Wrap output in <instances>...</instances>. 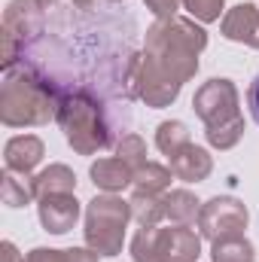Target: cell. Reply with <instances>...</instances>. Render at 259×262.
I'll return each instance as SVG.
<instances>
[{"instance_id": "1", "label": "cell", "mask_w": 259, "mask_h": 262, "mask_svg": "<svg viewBox=\"0 0 259 262\" xmlns=\"http://www.w3.org/2000/svg\"><path fill=\"white\" fill-rule=\"evenodd\" d=\"M207 46V34L189 18H159L146 31V61L174 82H186L198 70V52Z\"/></svg>"}, {"instance_id": "2", "label": "cell", "mask_w": 259, "mask_h": 262, "mask_svg": "<svg viewBox=\"0 0 259 262\" xmlns=\"http://www.w3.org/2000/svg\"><path fill=\"white\" fill-rule=\"evenodd\" d=\"M61 101L64 98H58L55 85L31 67H9L0 89V119L9 128L46 125L49 119H58Z\"/></svg>"}, {"instance_id": "3", "label": "cell", "mask_w": 259, "mask_h": 262, "mask_svg": "<svg viewBox=\"0 0 259 262\" xmlns=\"http://www.w3.org/2000/svg\"><path fill=\"white\" fill-rule=\"evenodd\" d=\"M195 113L207 125V140L220 149H232L241 134L244 119L238 113V92L229 79H207L192 98Z\"/></svg>"}, {"instance_id": "4", "label": "cell", "mask_w": 259, "mask_h": 262, "mask_svg": "<svg viewBox=\"0 0 259 262\" xmlns=\"http://www.w3.org/2000/svg\"><path fill=\"white\" fill-rule=\"evenodd\" d=\"M58 125L64 131L67 143L82 156H92V152H98V149H104L110 143L104 113H101L98 101L89 92H73L61 101Z\"/></svg>"}, {"instance_id": "5", "label": "cell", "mask_w": 259, "mask_h": 262, "mask_svg": "<svg viewBox=\"0 0 259 262\" xmlns=\"http://www.w3.org/2000/svg\"><path fill=\"white\" fill-rule=\"evenodd\" d=\"M131 220V204L113 192L98 195L85 210V244L101 256H116L125 241V226Z\"/></svg>"}, {"instance_id": "6", "label": "cell", "mask_w": 259, "mask_h": 262, "mask_svg": "<svg viewBox=\"0 0 259 262\" xmlns=\"http://www.w3.org/2000/svg\"><path fill=\"white\" fill-rule=\"evenodd\" d=\"M43 9L34 0H12L3 12V70L15 67V58L28 37L40 34Z\"/></svg>"}, {"instance_id": "7", "label": "cell", "mask_w": 259, "mask_h": 262, "mask_svg": "<svg viewBox=\"0 0 259 262\" xmlns=\"http://www.w3.org/2000/svg\"><path fill=\"white\" fill-rule=\"evenodd\" d=\"M247 220L250 213L238 198H210L198 213V229L207 241H223L244 235Z\"/></svg>"}, {"instance_id": "8", "label": "cell", "mask_w": 259, "mask_h": 262, "mask_svg": "<svg viewBox=\"0 0 259 262\" xmlns=\"http://www.w3.org/2000/svg\"><path fill=\"white\" fill-rule=\"evenodd\" d=\"M40 223L46 232L52 235H64L76 226L79 220V201L73 198V192H55V195H43L37 204Z\"/></svg>"}, {"instance_id": "9", "label": "cell", "mask_w": 259, "mask_h": 262, "mask_svg": "<svg viewBox=\"0 0 259 262\" xmlns=\"http://www.w3.org/2000/svg\"><path fill=\"white\" fill-rule=\"evenodd\" d=\"M223 34L235 43H247L259 49V6L238 3L235 9H229L223 18Z\"/></svg>"}, {"instance_id": "10", "label": "cell", "mask_w": 259, "mask_h": 262, "mask_svg": "<svg viewBox=\"0 0 259 262\" xmlns=\"http://www.w3.org/2000/svg\"><path fill=\"white\" fill-rule=\"evenodd\" d=\"M43 140L34 137V134H18V137H9L6 140V149H3V162L9 171H18V174H31L40 162H43Z\"/></svg>"}, {"instance_id": "11", "label": "cell", "mask_w": 259, "mask_h": 262, "mask_svg": "<svg viewBox=\"0 0 259 262\" xmlns=\"http://www.w3.org/2000/svg\"><path fill=\"white\" fill-rule=\"evenodd\" d=\"M168 159H171V171H174V177H180V180H186V183H198V180H204V177L210 174V168H213L210 152L201 149V146H195V143H186L183 149H177V152L168 156Z\"/></svg>"}, {"instance_id": "12", "label": "cell", "mask_w": 259, "mask_h": 262, "mask_svg": "<svg viewBox=\"0 0 259 262\" xmlns=\"http://www.w3.org/2000/svg\"><path fill=\"white\" fill-rule=\"evenodd\" d=\"M131 180H134V168L128 162H122L119 156L116 159H98L92 165V183L101 186L104 192H119Z\"/></svg>"}, {"instance_id": "13", "label": "cell", "mask_w": 259, "mask_h": 262, "mask_svg": "<svg viewBox=\"0 0 259 262\" xmlns=\"http://www.w3.org/2000/svg\"><path fill=\"white\" fill-rule=\"evenodd\" d=\"M201 253V241L189 226L165 229V262H195Z\"/></svg>"}, {"instance_id": "14", "label": "cell", "mask_w": 259, "mask_h": 262, "mask_svg": "<svg viewBox=\"0 0 259 262\" xmlns=\"http://www.w3.org/2000/svg\"><path fill=\"white\" fill-rule=\"evenodd\" d=\"M0 198L6 207H25L37 198V189H34V177L28 174H18V171H3V180H0Z\"/></svg>"}, {"instance_id": "15", "label": "cell", "mask_w": 259, "mask_h": 262, "mask_svg": "<svg viewBox=\"0 0 259 262\" xmlns=\"http://www.w3.org/2000/svg\"><path fill=\"white\" fill-rule=\"evenodd\" d=\"M73 186H76V177H73V171L67 165H49L34 177L37 198L55 195V192H73Z\"/></svg>"}, {"instance_id": "16", "label": "cell", "mask_w": 259, "mask_h": 262, "mask_svg": "<svg viewBox=\"0 0 259 262\" xmlns=\"http://www.w3.org/2000/svg\"><path fill=\"white\" fill-rule=\"evenodd\" d=\"M201 207L195 201L192 192L186 189H174V192H165V216L177 226H189L192 220H198Z\"/></svg>"}, {"instance_id": "17", "label": "cell", "mask_w": 259, "mask_h": 262, "mask_svg": "<svg viewBox=\"0 0 259 262\" xmlns=\"http://www.w3.org/2000/svg\"><path fill=\"white\" fill-rule=\"evenodd\" d=\"M128 204H131V216L140 226H159V220H165V195L134 189Z\"/></svg>"}, {"instance_id": "18", "label": "cell", "mask_w": 259, "mask_h": 262, "mask_svg": "<svg viewBox=\"0 0 259 262\" xmlns=\"http://www.w3.org/2000/svg\"><path fill=\"white\" fill-rule=\"evenodd\" d=\"M171 174L174 171H168L165 165H156V162H146V165H140V168H134V189H140V192H165L168 186H171Z\"/></svg>"}, {"instance_id": "19", "label": "cell", "mask_w": 259, "mask_h": 262, "mask_svg": "<svg viewBox=\"0 0 259 262\" xmlns=\"http://www.w3.org/2000/svg\"><path fill=\"white\" fill-rule=\"evenodd\" d=\"M213 262H253V244L238 235V238H223V241H213Z\"/></svg>"}, {"instance_id": "20", "label": "cell", "mask_w": 259, "mask_h": 262, "mask_svg": "<svg viewBox=\"0 0 259 262\" xmlns=\"http://www.w3.org/2000/svg\"><path fill=\"white\" fill-rule=\"evenodd\" d=\"M189 143V131L183 122H177V119H171V122H162L159 131H156V146L165 152V156H174L177 149H183Z\"/></svg>"}, {"instance_id": "21", "label": "cell", "mask_w": 259, "mask_h": 262, "mask_svg": "<svg viewBox=\"0 0 259 262\" xmlns=\"http://www.w3.org/2000/svg\"><path fill=\"white\" fill-rule=\"evenodd\" d=\"M116 156H119L122 162H128L131 168L146 165V143H143V137H140V134H125V137L119 140V146H116Z\"/></svg>"}, {"instance_id": "22", "label": "cell", "mask_w": 259, "mask_h": 262, "mask_svg": "<svg viewBox=\"0 0 259 262\" xmlns=\"http://www.w3.org/2000/svg\"><path fill=\"white\" fill-rule=\"evenodd\" d=\"M223 3L226 0H183V6L189 9V15L198 21H217L220 12H223Z\"/></svg>"}, {"instance_id": "23", "label": "cell", "mask_w": 259, "mask_h": 262, "mask_svg": "<svg viewBox=\"0 0 259 262\" xmlns=\"http://www.w3.org/2000/svg\"><path fill=\"white\" fill-rule=\"evenodd\" d=\"M25 262H67V250H49V247H37L31 250Z\"/></svg>"}, {"instance_id": "24", "label": "cell", "mask_w": 259, "mask_h": 262, "mask_svg": "<svg viewBox=\"0 0 259 262\" xmlns=\"http://www.w3.org/2000/svg\"><path fill=\"white\" fill-rule=\"evenodd\" d=\"M143 3L156 12V18H174L180 6V0H143Z\"/></svg>"}, {"instance_id": "25", "label": "cell", "mask_w": 259, "mask_h": 262, "mask_svg": "<svg viewBox=\"0 0 259 262\" xmlns=\"http://www.w3.org/2000/svg\"><path fill=\"white\" fill-rule=\"evenodd\" d=\"M67 262H98V253L89 247V250H82V247H76V250H67Z\"/></svg>"}, {"instance_id": "26", "label": "cell", "mask_w": 259, "mask_h": 262, "mask_svg": "<svg viewBox=\"0 0 259 262\" xmlns=\"http://www.w3.org/2000/svg\"><path fill=\"white\" fill-rule=\"evenodd\" d=\"M0 256H3V262H25L12 241H3V244H0Z\"/></svg>"}, {"instance_id": "27", "label": "cell", "mask_w": 259, "mask_h": 262, "mask_svg": "<svg viewBox=\"0 0 259 262\" xmlns=\"http://www.w3.org/2000/svg\"><path fill=\"white\" fill-rule=\"evenodd\" d=\"M247 104H250V110H253V116H256V122H259V76L253 79V85L247 92Z\"/></svg>"}, {"instance_id": "28", "label": "cell", "mask_w": 259, "mask_h": 262, "mask_svg": "<svg viewBox=\"0 0 259 262\" xmlns=\"http://www.w3.org/2000/svg\"><path fill=\"white\" fill-rule=\"evenodd\" d=\"M73 3H76V6H79V9H92V6H95V3H98V0H73Z\"/></svg>"}, {"instance_id": "29", "label": "cell", "mask_w": 259, "mask_h": 262, "mask_svg": "<svg viewBox=\"0 0 259 262\" xmlns=\"http://www.w3.org/2000/svg\"><path fill=\"white\" fill-rule=\"evenodd\" d=\"M34 3H37V6H40V9H49V6H55V3H58V0H34Z\"/></svg>"}]
</instances>
